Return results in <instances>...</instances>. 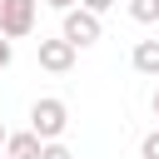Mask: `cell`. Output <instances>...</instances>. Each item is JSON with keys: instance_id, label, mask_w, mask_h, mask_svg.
I'll return each mask as SVG.
<instances>
[{"instance_id": "1", "label": "cell", "mask_w": 159, "mask_h": 159, "mask_svg": "<svg viewBox=\"0 0 159 159\" xmlns=\"http://www.w3.org/2000/svg\"><path fill=\"white\" fill-rule=\"evenodd\" d=\"M30 129H35L45 144H60V134L70 129V104H65V99H55V94L35 99V104H30Z\"/></svg>"}, {"instance_id": "2", "label": "cell", "mask_w": 159, "mask_h": 159, "mask_svg": "<svg viewBox=\"0 0 159 159\" xmlns=\"http://www.w3.org/2000/svg\"><path fill=\"white\" fill-rule=\"evenodd\" d=\"M35 10H40V0H0V35L5 40L35 35Z\"/></svg>"}, {"instance_id": "13", "label": "cell", "mask_w": 159, "mask_h": 159, "mask_svg": "<svg viewBox=\"0 0 159 159\" xmlns=\"http://www.w3.org/2000/svg\"><path fill=\"white\" fill-rule=\"evenodd\" d=\"M5 144H10V129H5V124H0V149H5Z\"/></svg>"}, {"instance_id": "11", "label": "cell", "mask_w": 159, "mask_h": 159, "mask_svg": "<svg viewBox=\"0 0 159 159\" xmlns=\"http://www.w3.org/2000/svg\"><path fill=\"white\" fill-rule=\"evenodd\" d=\"M80 5H84L89 15H104V10H109V5H119V0H80Z\"/></svg>"}, {"instance_id": "14", "label": "cell", "mask_w": 159, "mask_h": 159, "mask_svg": "<svg viewBox=\"0 0 159 159\" xmlns=\"http://www.w3.org/2000/svg\"><path fill=\"white\" fill-rule=\"evenodd\" d=\"M149 104H154V119H159V89H154V99H149Z\"/></svg>"}, {"instance_id": "10", "label": "cell", "mask_w": 159, "mask_h": 159, "mask_svg": "<svg viewBox=\"0 0 159 159\" xmlns=\"http://www.w3.org/2000/svg\"><path fill=\"white\" fill-rule=\"evenodd\" d=\"M40 5H50V10H60V15H70V10H80V0H40Z\"/></svg>"}, {"instance_id": "9", "label": "cell", "mask_w": 159, "mask_h": 159, "mask_svg": "<svg viewBox=\"0 0 159 159\" xmlns=\"http://www.w3.org/2000/svg\"><path fill=\"white\" fill-rule=\"evenodd\" d=\"M10 60H15V45H10V40H5V35H0V75H5V70H10Z\"/></svg>"}, {"instance_id": "12", "label": "cell", "mask_w": 159, "mask_h": 159, "mask_svg": "<svg viewBox=\"0 0 159 159\" xmlns=\"http://www.w3.org/2000/svg\"><path fill=\"white\" fill-rule=\"evenodd\" d=\"M45 159H75V154H70L65 144H45Z\"/></svg>"}, {"instance_id": "7", "label": "cell", "mask_w": 159, "mask_h": 159, "mask_svg": "<svg viewBox=\"0 0 159 159\" xmlns=\"http://www.w3.org/2000/svg\"><path fill=\"white\" fill-rule=\"evenodd\" d=\"M129 20L154 25V20H159V0H129Z\"/></svg>"}, {"instance_id": "6", "label": "cell", "mask_w": 159, "mask_h": 159, "mask_svg": "<svg viewBox=\"0 0 159 159\" xmlns=\"http://www.w3.org/2000/svg\"><path fill=\"white\" fill-rule=\"evenodd\" d=\"M129 65H134L139 75L159 80V40H139V45H134V55H129Z\"/></svg>"}, {"instance_id": "8", "label": "cell", "mask_w": 159, "mask_h": 159, "mask_svg": "<svg viewBox=\"0 0 159 159\" xmlns=\"http://www.w3.org/2000/svg\"><path fill=\"white\" fill-rule=\"evenodd\" d=\"M139 159H159V129H149L139 139Z\"/></svg>"}, {"instance_id": "4", "label": "cell", "mask_w": 159, "mask_h": 159, "mask_svg": "<svg viewBox=\"0 0 159 159\" xmlns=\"http://www.w3.org/2000/svg\"><path fill=\"white\" fill-rule=\"evenodd\" d=\"M35 55H40V70H50V75H70L80 50H75L65 35H55V40H40V45H35Z\"/></svg>"}, {"instance_id": "3", "label": "cell", "mask_w": 159, "mask_h": 159, "mask_svg": "<svg viewBox=\"0 0 159 159\" xmlns=\"http://www.w3.org/2000/svg\"><path fill=\"white\" fill-rule=\"evenodd\" d=\"M60 35L75 45V50H89L99 35H104V25H99V15H89L84 5L80 10H70V15H60Z\"/></svg>"}, {"instance_id": "5", "label": "cell", "mask_w": 159, "mask_h": 159, "mask_svg": "<svg viewBox=\"0 0 159 159\" xmlns=\"http://www.w3.org/2000/svg\"><path fill=\"white\" fill-rule=\"evenodd\" d=\"M5 159H45V139H40L35 129H20V134H10Z\"/></svg>"}]
</instances>
